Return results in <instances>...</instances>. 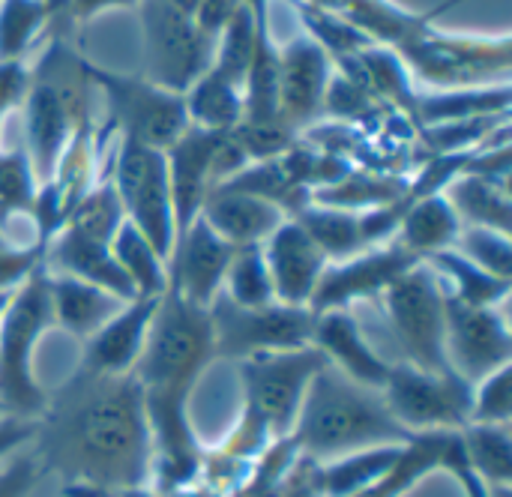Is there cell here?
Returning <instances> with one entry per match:
<instances>
[{
    "instance_id": "6da1fadb",
    "label": "cell",
    "mask_w": 512,
    "mask_h": 497,
    "mask_svg": "<svg viewBox=\"0 0 512 497\" xmlns=\"http://www.w3.org/2000/svg\"><path fill=\"white\" fill-rule=\"evenodd\" d=\"M33 453L63 486L144 489L153 477V441L135 375L75 372L48 393Z\"/></svg>"
},
{
    "instance_id": "7a4b0ae2",
    "label": "cell",
    "mask_w": 512,
    "mask_h": 497,
    "mask_svg": "<svg viewBox=\"0 0 512 497\" xmlns=\"http://www.w3.org/2000/svg\"><path fill=\"white\" fill-rule=\"evenodd\" d=\"M216 360L210 312L186 303L171 288L153 315L144 351L132 369L153 441L150 489L174 495L186 489L204 462V444L192 426L189 402L201 375Z\"/></svg>"
},
{
    "instance_id": "3957f363",
    "label": "cell",
    "mask_w": 512,
    "mask_h": 497,
    "mask_svg": "<svg viewBox=\"0 0 512 497\" xmlns=\"http://www.w3.org/2000/svg\"><path fill=\"white\" fill-rule=\"evenodd\" d=\"M411 438L414 435L390 414L381 390L360 387L327 363L315 372L288 435L294 450L315 462L372 447H402Z\"/></svg>"
},
{
    "instance_id": "277c9868",
    "label": "cell",
    "mask_w": 512,
    "mask_h": 497,
    "mask_svg": "<svg viewBox=\"0 0 512 497\" xmlns=\"http://www.w3.org/2000/svg\"><path fill=\"white\" fill-rule=\"evenodd\" d=\"M54 327L48 270L39 264L15 291L0 318V411L21 420H39L48 393L39 387L33 357L42 336Z\"/></svg>"
},
{
    "instance_id": "5b68a950",
    "label": "cell",
    "mask_w": 512,
    "mask_h": 497,
    "mask_svg": "<svg viewBox=\"0 0 512 497\" xmlns=\"http://www.w3.org/2000/svg\"><path fill=\"white\" fill-rule=\"evenodd\" d=\"M324 357L315 348L261 354L237 363L243 411L240 420L264 432L270 441H285L297 423L300 405Z\"/></svg>"
},
{
    "instance_id": "8992f818",
    "label": "cell",
    "mask_w": 512,
    "mask_h": 497,
    "mask_svg": "<svg viewBox=\"0 0 512 497\" xmlns=\"http://www.w3.org/2000/svg\"><path fill=\"white\" fill-rule=\"evenodd\" d=\"M378 303L399 342V351L405 354L402 357L405 363L426 369V372L453 375L447 363V348H444L447 294L426 264L411 267L399 282H393L378 297Z\"/></svg>"
},
{
    "instance_id": "52a82bcc",
    "label": "cell",
    "mask_w": 512,
    "mask_h": 497,
    "mask_svg": "<svg viewBox=\"0 0 512 497\" xmlns=\"http://www.w3.org/2000/svg\"><path fill=\"white\" fill-rule=\"evenodd\" d=\"M213 345L216 360L243 363L261 354L312 348V324L315 315L306 306H237L228 297H216L210 303Z\"/></svg>"
},
{
    "instance_id": "ba28073f",
    "label": "cell",
    "mask_w": 512,
    "mask_h": 497,
    "mask_svg": "<svg viewBox=\"0 0 512 497\" xmlns=\"http://www.w3.org/2000/svg\"><path fill=\"white\" fill-rule=\"evenodd\" d=\"M147 81L186 93L213 63L216 36H210L195 15L180 12L168 0H141Z\"/></svg>"
},
{
    "instance_id": "9c48e42d",
    "label": "cell",
    "mask_w": 512,
    "mask_h": 497,
    "mask_svg": "<svg viewBox=\"0 0 512 497\" xmlns=\"http://www.w3.org/2000/svg\"><path fill=\"white\" fill-rule=\"evenodd\" d=\"M87 72L108 102L111 129H120L126 141H135L153 150H168L189 126L183 93L165 90L147 78L105 72L90 63H87Z\"/></svg>"
},
{
    "instance_id": "30bf717a",
    "label": "cell",
    "mask_w": 512,
    "mask_h": 497,
    "mask_svg": "<svg viewBox=\"0 0 512 497\" xmlns=\"http://www.w3.org/2000/svg\"><path fill=\"white\" fill-rule=\"evenodd\" d=\"M381 396L411 435L459 432L471 423V384L459 375H438L399 360L390 366Z\"/></svg>"
},
{
    "instance_id": "8fae6325",
    "label": "cell",
    "mask_w": 512,
    "mask_h": 497,
    "mask_svg": "<svg viewBox=\"0 0 512 497\" xmlns=\"http://www.w3.org/2000/svg\"><path fill=\"white\" fill-rule=\"evenodd\" d=\"M111 186L120 198L126 222L138 228L168 258L177 228H174L165 150H153L123 138L114 159Z\"/></svg>"
},
{
    "instance_id": "7c38bea8",
    "label": "cell",
    "mask_w": 512,
    "mask_h": 497,
    "mask_svg": "<svg viewBox=\"0 0 512 497\" xmlns=\"http://www.w3.org/2000/svg\"><path fill=\"white\" fill-rule=\"evenodd\" d=\"M447 363L465 384L512 366V333L501 306H468L447 297Z\"/></svg>"
},
{
    "instance_id": "4fadbf2b",
    "label": "cell",
    "mask_w": 512,
    "mask_h": 497,
    "mask_svg": "<svg viewBox=\"0 0 512 497\" xmlns=\"http://www.w3.org/2000/svg\"><path fill=\"white\" fill-rule=\"evenodd\" d=\"M417 264L423 261L405 252L393 240L381 246H369L345 261H330L318 279L309 309L312 315H318L333 309H351L363 300H378L393 282H399Z\"/></svg>"
},
{
    "instance_id": "5bb4252c",
    "label": "cell",
    "mask_w": 512,
    "mask_h": 497,
    "mask_svg": "<svg viewBox=\"0 0 512 497\" xmlns=\"http://www.w3.org/2000/svg\"><path fill=\"white\" fill-rule=\"evenodd\" d=\"M228 132H210L198 126H186L183 135L165 150L168 162V186H171V207H174V228L177 234L186 231L219 186V150Z\"/></svg>"
},
{
    "instance_id": "9a60e30c",
    "label": "cell",
    "mask_w": 512,
    "mask_h": 497,
    "mask_svg": "<svg viewBox=\"0 0 512 497\" xmlns=\"http://www.w3.org/2000/svg\"><path fill=\"white\" fill-rule=\"evenodd\" d=\"M234 246L225 243L201 216L174 237L168 255V288L186 303L210 309L222 294V282L231 264Z\"/></svg>"
},
{
    "instance_id": "2e32d148",
    "label": "cell",
    "mask_w": 512,
    "mask_h": 497,
    "mask_svg": "<svg viewBox=\"0 0 512 497\" xmlns=\"http://www.w3.org/2000/svg\"><path fill=\"white\" fill-rule=\"evenodd\" d=\"M312 348L324 357L330 369L369 390H381L393 366L363 336L351 309L318 312L312 324Z\"/></svg>"
},
{
    "instance_id": "e0dca14e",
    "label": "cell",
    "mask_w": 512,
    "mask_h": 497,
    "mask_svg": "<svg viewBox=\"0 0 512 497\" xmlns=\"http://www.w3.org/2000/svg\"><path fill=\"white\" fill-rule=\"evenodd\" d=\"M261 252H264V261L270 270L276 303L309 309L318 279H321L324 267L330 264L324 258V252L309 240V234L294 219H285L261 243Z\"/></svg>"
},
{
    "instance_id": "ac0fdd59",
    "label": "cell",
    "mask_w": 512,
    "mask_h": 497,
    "mask_svg": "<svg viewBox=\"0 0 512 497\" xmlns=\"http://www.w3.org/2000/svg\"><path fill=\"white\" fill-rule=\"evenodd\" d=\"M162 297H135L123 303L102 330H96L81 345V369L102 372V375H129L144 351L153 315Z\"/></svg>"
},
{
    "instance_id": "d6986e66",
    "label": "cell",
    "mask_w": 512,
    "mask_h": 497,
    "mask_svg": "<svg viewBox=\"0 0 512 497\" xmlns=\"http://www.w3.org/2000/svg\"><path fill=\"white\" fill-rule=\"evenodd\" d=\"M201 219L234 249L261 246L288 216L267 198L231 186H213L201 207Z\"/></svg>"
},
{
    "instance_id": "ffe728a7",
    "label": "cell",
    "mask_w": 512,
    "mask_h": 497,
    "mask_svg": "<svg viewBox=\"0 0 512 497\" xmlns=\"http://www.w3.org/2000/svg\"><path fill=\"white\" fill-rule=\"evenodd\" d=\"M42 264L51 273L81 279V282L96 285V288H102V291L126 300V303L135 300V291H132L129 279L123 276V270H120L114 252H111V243H102V240L84 237V234H78L72 228H63L45 246Z\"/></svg>"
},
{
    "instance_id": "44dd1931",
    "label": "cell",
    "mask_w": 512,
    "mask_h": 497,
    "mask_svg": "<svg viewBox=\"0 0 512 497\" xmlns=\"http://www.w3.org/2000/svg\"><path fill=\"white\" fill-rule=\"evenodd\" d=\"M327 96V54L315 39H294L279 51V111L297 129Z\"/></svg>"
},
{
    "instance_id": "7402d4cb",
    "label": "cell",
    "mask_w": 512,
    "mask_h": 497,
    "mask_svg": "<svg viewBox=\"0 0 512 497\" xmlns=\"http://www.w3.org/2000/svg\"><path fill=\"white\" fill-rule=\"evenodd\" d=\"M48 297H51V315L54 327L78 339L81 345L105 327V321L126 303L96 285H87L81 279L51 273L48 270Z\"/></svg>"
},
{
    "instance_id": "603a6c76",
    "label": "cell",
    "mask_w": 512,
    "mask_h": 497,
    "mask_svg": "<svg viewBox=\"0 0 512 497\" xmlns=\"http://www.w3.org/2000/svg\"><path fill=\"white\" fill-rule=\"evenodd\" d=\"M462 228L465 225L456 216L447 195L432 192V195H420V198L405 201V210H402V219L396 225L393 243H399L414 258L426 261L429 255H435L441 249H450Z\"/></svg>"
},
{
    "instance_id": "cb8c5ba5",
    "label": "cell",
    "mask_w": 512,
    "mask_h": 497,
    "mask_svg": "<svg viewBox=\"0 0 512 497\" xmlns=\"http://www.w3.org/2000/svg\"><path fill=\"white\" fill-rule=\"evenodd\" d=\"M459 444V432H423V435H414L396 465L381 477L375 480L372 486L360 489L357 495L351 497H405L411 489H417L426 477H432L435 471H444L447 459L453 456Z\"/></svg>"
},
{
    "instance_id": "d4e9b609",
    "label": "cell",
    "mask_w": 512,
    "mask_h": 497,
    "mask_svg": "<svg viewBox=\"0 0 512 497\" xmlns=\"http://www.w3.org/2000/svg\"><path fill=\"white\" fill-rule=\"evenodd\" d=\"M447 201L465 228H489V231H512L510 180L480 171H462L450 180Z\"/></svg>"
},
{
    "instance_id": "484cf974",
    "label": "cell",
    "mask_w": 512,
    "mask_h": 497,
    "mask_svg": "<svg viewBox=\"0 0 512 497\" xmlns=\"http://www.w3.org/2000/svg\"><path fill=\"white\" fill-rule=\"evenodd\" d=\"M423 264L435 273V279L441 285H447L444 294L459 300V303H468V306H504L507 297H510L512 279H501V276L477 267L474 261L459 255L453 246L429 255Z\"/></svg>"
},
{
    "instance_id": "4316f807",
    "label": "cell",
    "mask_w": 512,
    "mask_h": 497,
    "mask_svg": "<svg viewBox=\"0 0 512 497\" xmlns=\"http://www.w3.org/2000/svg\"><path fill=\"white\" fill-rule=\"evenodd\" d=\"M291 219L309 234V240L324 252L327 261H345L357 252L369 249L363 219L354 210H339V207L309 201Z\"/></svg>"
},
{
    "instance_id": "83f0119b",
    "label": "cell",
    "mask_w": 512,
    "mask_h": 497,
    "mask_svg": "<svg viewBox=\"0 0 512 497\" xmlns=\"http://www.w3.org/2000/svg\"><path fill=\"white\" fill-rule=\"evenodd\" d=\"M459 447L465 465L489 486L510 489L512 486V432L510 426H486L468 423L459 429Z\"/></svg>"
},
{
    "instance_id": "f1b7e54d",
    "label": "cell",
    "mask_w": 512,
    "mask_h": 497,
    "mask_svg": "<svg viewBox=\"0 0 512 497\" xmlns=\"http://www.w3.org/2000/svg\"><path fill=\"white\" fill-rule=\"evenodd\" d=\"M111 252L135 297H162L168 291V258L138 228L123 222L111 240Z\"/></svg>"
},
{
    "instance_id": "f546056e",
    "label": "cell",
    "mask_w": 512,
    "mask_h": 497,
    "mask_svg": "<svg viewBox=\"0 0 512 497\" xmlns=\"http://www.w3.org/2000/svg\"><path fill=\"white\" fill-rule=\"evenodd\" d=\"M405 447V444H402ZM402 447H372L357 450L330 462H318V486L324 497H351L381 480L399 459Z\"/></svg>"
},
{
    "instance_id": "4dcf8cb0",
    "label": "cell",
    "mask_w": 512,
    "mask_h": 497,
    "mask_svg": "<svg viewBox=\"0 0 512 497\" xmlns=\"http://www.w3.org/2000/svg\"><path fill=\"white\" fill-rule=\"evenodd\" d=\"M126 222L120 198L111 186V180H96L69 210V219L63 228H72L84 237L111 243L114 234L120 231V225Z\"/></svg>"
},
{
    "instance_id": "1f68e13d",
    "label": "cell",
    "mask_w": 512,
    "mask_h": 497,
    "mask_svg": "<svg viewBox=\"0 0 512 497\" xmlns=\"http://www.w3.org/2000/svg\"><path fill=\"white\" fill-rule=\"evenodd\" d=\"M222 297H228L237 306H267L276 303L270 270L264 261L261 246H240L231 255L225 282H222Z\"/></svg>"
},
{
    "instance_id": "d6a6232c",
    "label": "cell",
    "mask_w": 512,
    "mask_h": 497,
    "mask_svg": "<svg viewBox=\"0 0 512 497\" xmlns=\"http://www.w3.org/2000/svg\"><path fill=\"white\" fill-rule=\"evenodd\" d=\"M36 189H39V180L30 168L27 153H21V150L0 153V237L6 243H9V231H12L15 219L30 216Z\"/></svg>"
},
{
    "instance_id": "836d02e7",
    "label": "cell",
    "mask_w": 512,
    "mask_h": 497,
    "mask_svg": "<svg viewBox=\"0 0 512 497\" xmlns=\"http://www.w3.org/2000/svg\"><path fill=\"white\" fill-rule=\"evenodd\" d=\"M48 21L42 0H0V60H21Z\"/></svg>"
},
{
    "instance_id": "e575fe53",
    "label": "cell",
    "mask_w": 512,
    "mask_h": 497,
    "mask_svg": "<svg viewBox=\"0 0 512 497\" xmlns=\"http://www.w3.org/2000/svg\"><path fill=\"white\" fill-rule=\"evenodd\" d=\"M453 249L459 255H465L468 261H474L477 267L512 279V240L510 234L501 231H489V228H462Z\"/></svg>"
},
{
    "instance_id": "d590c367",
    "label": "cell",
    "mask_w": 512,
    "mask_h": 497,
    "mask_svg": "<svg viewBox=\"0 0 512 497\" xmlns=\"http://www.w3.org/2000/svg\"><path fill=\"white\" fill-rule=\"evenodd\" d=\"M471 423L510 426L512 423V366H504L471 387Z\"/></svg>"
},
{
    "instance_id": "8d00e7d4",
    "label": "cell",
    "mask_w": 512,
    "mask_h": 497,
    "mask_svg": "<svg viewBox=\"0 0 512 497\" xmlns=\"http://www.w3.org/2000/svg\"><path fill=\"white\" fill-rule=\"evenodd\" d=\"M45 468L33 447H21L0 462V497H30L42 483Z\"/></svg>"
},
{
    "instance_id": "74e56055",
    "label": "cell",
    "mask_w": 512,
    "mask_h": 497,
    "mask_svg": "<svg viewBox=\"0 0 512 497\" xmlns=\"http://www.w3.org/2000/svg\"><path fill=\"white\" fill-rule=\"evenodd\" d=\"M444 474H450L456 483H459V489H462V497H510V489H489L468 465H465V459H462V447L456 444V450H453V456L447 459V465H444Z\"/></svg>"
},
{
    "instance_id": "f35d334b",
    "label": "cell",
    "mask_w": 512,
    "mask_h": 497,
    "mask_svg": "<svg viewBox=\"0 0 512 497\" xmlns=\"http://www.w3.org/2000/svg\"><path fill=\"white\" fill-rule=\"evenodd\" d=\"M279 497H324L321 486H318V462L297 453V459H294V465L282 483V495Z\"/></svg>"
},
{
    "instance_id": "ab89813d",
    "label": "cell",
    "mask_w": 512,
    "mask_h": 497,
    "mask_svg": "<svg viewBox=\"0 0 512 497\" xmlns=\"http://www.w3.org/2000/svg\"><path fill=\"white\" fill-rule=\"evenodd\" d=\"M30 87V75L21 66V60H0V120L3 114L24 99Z\"/></svg>"
},
{
    "instance_id": "60d3db41",
    "label": "cell",
    "mask_w": 512,
    "mask_h": 497,
    "mask_svg": "<svg viewBox=\"0 0 512 497\" xmlns=\"http://www.w3.org/2000/svg\"><path fill=\"white\" fill-rule=\"evenodd\" d=\"M36 435V423L33 420H21V417H0V462L6 456H12L21 447H30Z\"/></svg>"
},
{
    "instance_id": "b9f144b4",
    "label": "cell",
    "mask_w": 512,
    "mask_h": 497,
    "mask_svg": "<svg viewBox=\"0 0 512 497\" xmlns=\"http://www.w3.org/2000/svg\"><path fill=\"white\" fill-rule=\"evenodd\" d=\"M141 0H69V21L81 24L90 21L93 15H99L102 9H114V6H132Z\"/></svg>"
},
{
    "instance_id": "7bdbcfd3",
    "label": "cell",
    "mask_w": 512,
    "mask_h": 497,
    "mask_svg": "<svg viewBox=\"0 0 512 497\" xmlns=\"http://www.w3.org/2000/svg\"><path fill=\"white\" fill-rule=\"evenodd\" d=\"M45 9H48V18L51 21H69V0H42Z\"/></svg>"
},
{
    "instance_id": "ee69618b",
    "label": "cell",
    "mask_w": 512,
    "mask_h": 497,
    "mask_svg": "<svg viewBox=\"0 0 512 497\" xmlns=\"http://www.w3.org/2000/svg\"><path fill=\"white\" fill-rule=\"evenodd\" d=\"M15 291V288H12ZM12 291H0V318H3V312H6V306H9V300H12Z\"/></svg>"
},
{
    "instance_id": "f6af8a7d",
    "label": "cell",
    "mask_w": 512,
    "mask_h": 497,
    "mask_svg": "<svg viewBox=\"0 0 512 497\" xmlns=\"http://www.w3.org/2000/svg\"><path fill=\"white\" fill-rule=\"evenodd\" d=\"M0 417H3V411H0Z\"/></svg>"
}]
</instances>
